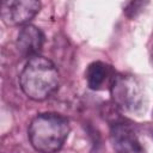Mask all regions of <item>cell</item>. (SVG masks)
Listing matches in <instances>:
<instances>
[{"mask_svg": "<svg viewBox=\"0 0 153 153\" xmlns=\"http://www.w3.org/2000/svg\"><path fill=\"white\" fill-rule=\"evenodd\" d=\"M111 97L117 108L140 116L147 108V98L141 82L130 74H116L110 87Z\"/></svg>", "mask_w": 153, "mask_h": 153, "instance_id": "3", "label": "cell"}, {"mask_svg": "<svg viewBox=\"0 0 153 153\" xmlns=\"http://www.w3.org/2000/svg\"><path fill=\"white\" fill-rule=\"evenodd\" d=\"M37 0H5L1 2V19L6 25H27L39 12Z\"/></svg>", "mask_w": 153, "mask_h": 153, "instance_id": "4", "label": "cell"}, {"mask_svg": "<svg viewBox=\"0 0 153 153\" xmlns=\"http://www.w3.org/2000/svg\"><path fill=\"white\" fill-rule=\"evenodd\" d=\"M68 120L55 112L37 115L30 123L27 135L31 146L41 153H55L61 149L68 137Z\"/></svg>", "mask_w": 153, "mask_h": 153, "instance_id": "2", "label": "cell"}, {"mask_svg": "<svg viewBox=\"0 0 153 153\" xmlns=\"http://www.w3.org/2000/svg\"><path fill=\"white\" fill-rule=\"evenodd\" d=\"M44 43V35L42 30L35 25H24L17 37V49L18 51L29 57L37 56L42 50Z\"/></svg>", "mask_w": 153, "mask_h": 153, "instance_id": "7", "label": "cell"}, {"mask_svg": "<svg viewBox=\"0 0 153 153\" xmlns=\"http://www.w3.org/2000/svg\"><path fill=\"white\" fill-rule=\"evenodd\" d=\"M22 91L32 100H44L50 97L60 85L57 67L41 55L30 57L19 75Z\"/></svg>", "mask_w": 153, "mask_h": 153, "instance_id": "1", "label": "cell"}, {"mask_svg": "<svg viewBox=\"0 0 153 153\" xmlns=\"http://www.w3.org/2000/svg\"><path fill=\"white\" fill-rule=\"evenodd\" d=\"M116 76L115 69L103 61L91 62L85 71V80L87 86L93 91H102L111 87Z\"/></svg>", "mask_w": 153, "mask_h": 153, "instance_id": "6", "label": "cell"}, {"mask_svg": "<svg viewBox=\"0 0 153 153\" xmlns=\"http://www.w3.org/2000/svg\"><path fill=\"white\" fill-rule=\"evenodd\" d=\"M143 5H145V2H137V1L129 2V4L127 5V7H126V13H127V16L130 17V18L135 17V16L140 12V10L142 8Z\"/></svg>", "mask_w": 153, "mask_h": 153, "instance_id": "8", "label": "cell"}, {"mask_svg": "<svg viewBox=\"0 0 153 153\" xmlns=\"http://www.w3.org/2000/svg\"><path fill=\"white\" fill-rule=\"evenodd\" d=\"M149 62H151V66L153 67V48L151 49V54H149Z\"/></svg>", "mask_w": 153, "mask_h": 153, "instance_id": "9", "label": "cell"}, {"mask_svg": "<svg viewBox=\"0 0 153 153\" xmlns=\"http://www.w3.org/2000/svg\"><path fill=\"white\" fill-rule=\"evenodd\" d=\"M110 141L116 153H146L145 147L129 124L122 122L112 124Z\"/></svg>", "mask_w": 153, "mask_h": 153, "instance_id": "5", "label": "cell"}]
</instances>
